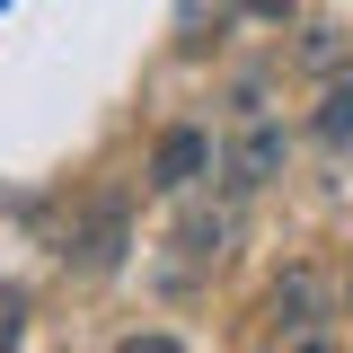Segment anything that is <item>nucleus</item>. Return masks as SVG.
Instances as JSON below:
<instances>
[{
  "label": "nucleus",
  "mask_w": 353,
  "mask_h": 353,
  "mask_svg": "<svg viewBox=\"0 0 353 353\" xmlns=\"http://www.w3.org/2000/svg\"><path fill=\"white\" fill-rule=\"evenodd\" d=\"M345 318V283H327L318 265H283L265 292V336L274 345H327Z\"/></svg>",
  "instance_id": "obj_1"
},
{
  "label": "nucleus",
  "mask_w": 353,
  "mask_h": 353,
  "mask_svg": "<svg viewBox=\"0 0 353 353\" xmlns=\"http://www.w3.org/2000/svg\"><path fill=\"white\" fill-rule=\"evenodd\" d=\"M230 239H239V203H221V212H185L168 230V256L150 265V283L168 292V301H185V292H203L221 274V256H230Z\"/></svg>",
  "instance_id": "obj_2"
},
{
  "label": "nucleus",
  "mask_w": 353,
  "mask_h": 353,
  "mask_svg": "<svg viewBox=\"0 0 353 353\" xmlns=\"http://www.w3.org/2000/svg\"><path fill=\"white\" fill-rule=\"evenodd\" d=\"M283 124L265 115L256 97H239V124H230V141H221V185H230V203H248V194H265L274 176H283Z\"/></svg>",
  "instance_id": "obj_3"
},
{
  "label": "nucleus",
  "mask_w": 353,
  "mask_h": 353,
  "mask_svg": "<svg viewBox=\"0 0 353 353\" xmlns=\"http://www.w3.org/2000/svg\"><path fill=\"white\" fill-rule=\"evenodd\" d=\"M212 168H221V141L203 124H168L150 141V185H159V194H185V185H203Z\"/></svg>",
  "instance_id": "obj_4"
},
{
  "label": "nucleus",
  "mask_w": 353,
  "mask_h": 353,
  "mask_svg": "<svg viewBox=\"0 0 353 353\" xmlns=\"http://www.w3.org/2000/svg\"><path fill=\"white\" fill-rule=\"evenodd\" d=\"M62 265H71V274H115V265H124V203H115V194L88 203L80 230H62Z\"/></svg>",
  "instance_id": "obj_5"
},
{
  "label": "nucleus",
  "mask_w": 353,
  "mask_h": 353,
  "mask_svg": "<svg viewBox=\"0 0 353 353\" xmlns=\"http://www.w3.org/2000/svg\"><path fill=\"white\" fill-rule=\"evenodd\" d=\"M318 132H327V141H345V132H353V88H336V97L318 106Z\"/></svg>",
  "instance_id": "obj_6"
},
{
  "label": "nucleus",
  "mask_w": 353,
  "mask_h": 353,
  "mask_svg": "<svg viewBox=\"0 0 353 353\" xmlns=\"http://www.w3.org/2000/svg\"><path fill=\"white\" fill-rule=\"evenodd\" d=\"M18 327H27V301H18V292L0 283V345H18Z\"/></svg>",
  "instance_id": "obj_7"
},
{
  "label": "nucleus",
  "mask_w": 353,
  "mask_h": 353,
  "mask_svg": "<svg viewBox=\"0 0 353 353\" xmlns=\"http://www.w3.org/2000/svg\"><path fill=\"white\" fill-rule=\"evenodd\" d=\"M345 318H353V265H345Z\"/></svg>",
  "instance_id": "obj_8"
}]
</instances>
